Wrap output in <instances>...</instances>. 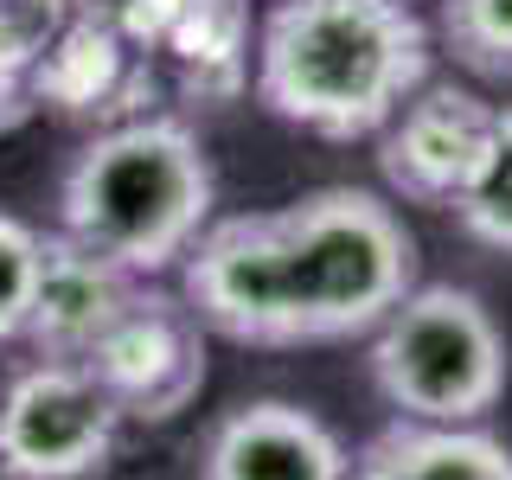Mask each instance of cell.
<instances>
[{
    "mask_svg": "<svg viewBox=\"0 0 512 480\" xmlns=\"http://www.w3.org/2000/svg\"><path fill=\"white\" fill-rule=\"evenodd\" d=\"M346 480H512V448L480 423H384Z\"/></svg>",
    "mask_w": 512,
    "mask_h": 480,
    "instance_id": "obj_11",
    "label": "cell"
},
{
    "mask_svg": "<svg viewBox=\"0 0 512 480\" xmlns=\"http://www.w3.org/2000/svg\"><path fill=\"white\" fill-rule=\"evenodd\" d=\"M212 160L180 116H128L84 141L58 186V231L122 263L135 282L180 269L192 237L212 224Z\"/></svg>",
    "mask_w": 512,
    "mask_h": 480,
    "instance_id": "obj_3",
    "label": "cell"
},
{
    "mask_svg": "<svg viewBox=\"0 0 512 480\" xmlns=\"http://www.w3.org/2000/svg\"><path fill=\"white\" fill-rule=\"evenodd\" d=\"M365 340H372L365 352L372 391L410 423H480L506 397V333L474 288H410Z\"/></svg>",
    "mask_w": 512,
    "mask_h": 480,
    "instance_id": "obj_4",
    "label": "cell"
},
{
    "mask_svg": "<svg viewBox=\"0 0 512 480\" xmlns=\"http://www.w3.org/2000/svg\"><path fill=\"white\" fill-rule=\"evenodd\" d=\"M26 84H20V77H7V71H0V128H13V122H20L26 116Z\"/></svg>",
    "mask_w": 512,
    "mask_h": 480,
    "instance_id": "obj_18",
    "label": "cell"
},
{
    "mask_svg": "<svg viewBox=\"0 0 512 480\" xmlns=\"http://www.w3.org/2000/svg\"><path fill=\"white\" fill-rule=\"evenodd\" d=\"M122 410L77 359H32L0 391V455L13 480H90L116 455Z\"/></svg>",
    "mask_w": 512,
    "mask_h": 480,
    "instance_id": "obj_5",
    "label": "cell"
},
{
    "mask_svg": "<svg viewBox=\"0 0 512 480\" xmlns=\"http://www.w3.org/2000/svg\"><path fill=\"white\" fill-rule=\"evenodd\" d=\"M493 116L500 103H487L468 84H436L410 90L397 103V116L378 128V173L404 205H436L455 212V199L468 192L480 154H487Z\"/></svg>",
    "mask_w": 512,
    "mask_h": 480,
    "instance_id": "obj_7",
    "label": "cell"
},
{
    "mask_svg": "<svg viewBox=\"0 0 512 480\" xmlns=\"http://www.w3.org/2000/svg\"><path fill=\"white\" fill-rule=\"evenodd\" d=\"M0 480H13V468H7V455H0Z\"/></svg>",
    "mask_w": 512,
    "mask_h": 480,
    "instance_id": "obj_19",
    "label": "cell"
},
{
    "mask_svg": "<svg viewBox=\"0 0 512 480\" xmlns=\"http://www.w3.org/2000/svg\"><path fill=\"white\" fill-rule=\"evenodd\" d=\"M39 244L26 218L0 212V346L26 333V308H32V276H39Z\"/></svg>",
    "mask_w": 512,
    "mask_h": 480,
    "instance_id": "obj_16",
    "label": "cell"
},
{
    "mask_svg": "<svg viewBox=\"0 0 512 480\" xmlns=\"http://www.w3.org/2000/svg\"><path fill=\"white\" fill-rule=\"evenodd\" d=\"M346 468L352 455L340 429L288 397H250L224 410L199 455V480H346Z\"/></svg>",
    "mask_w": 512,
    "mask_h": 480,
    "instance_id": "obj_9",
    "label": "cell"
},
{
    "mask_svg": "<svg viewBox=\"0 0 512 480\" xmlns=\"http://www.w3.org/2000/svg\"><path fill=\"white\" fill-rule=\"evenodd\" d=\"M429 26L410 0H276L256 26V103L320 141H365L429 84Z\"/></svg>",
    "mask_w": 512,
    "mask_h": 480,
    "instance_id": "obj_2",
    "label": "cell"
},
{
    "mask_svg": "<svg viewBox=\"0 0 512 480\" xmlns=\"http://www.w3.org/2000/svg\"><path fill=\"white\" fill-rule=\"evenodd\" d=\"M135 288L141 282L122 263H109V256L84 250L77 237L52 231L39 244V276H32V308H26L20 340H32L39 359H77L84 365V352L103 340V327L128 308Z\"/></svg>",
    "mask_w": 512,
    "mask_h": 480,
    "instance_id": "obj_10",
    "label": "cell"
},
{
    "mask_svg": "<svg viewBox=\"0 0 512 480\" xmlns=\"http://www.w3.org/2000/svg\"><path fill=\"white\" fill-rule=\"evenodd\" d=\"M160 96V64L141 58L128 39H116L103 20L71 13V26L45 45V58L26 71V103L77 122H128L148 116Z\"/></svg>",
    "mask_w": 512,
    "mask_h": 480,
    "instance_id": "obj_8",
    "label": "cell"
},
{
    "mask_svg": "<svg viewBox=\"0 0 512 480\" xmlns=\"http://www.w3.org/2000/svg\"><path fill=\"white\" fill-rule=\"evenodd\" d=\"M84 372L116 397L122 423H173L205 384V327L167 288L141 282L128 308L84 352Z\"/></svg>",
    "mask_w": 512,
    "mask_h": 480,
    "instance_id": "obj_6",
    "label": "cell"
},
{
    "mask_svg": "<svg viewBox=\"0 0 512 480\" xmlns=\"http://www.w3.org/2000/svg\"><path fill=\"white\" fill-rule=\"evenodd\" d=\"M416 288V237L365 186H320L276 212L212 218L180 256V301L237 346L365 340Z\"/></svg>",
    "mask_w": 512,
    "mask_h": 480,
    "instance_id": "obj_1",
    "label": "cell"
},
{
    "mask_svg": "<svg viewBox=\"0 0 512 480\" xmlns=\"http://www.w3.org/2000/svg\"><path fill=\"white\" fill-rule=\"evenodd\" d=\"M154 64L199 109L237 103L250 84V0H186Z\"/></svg>",
    "mask_w": 512,
    "mask_h": 480,
    "instance_id": "obj_12",
    "label": "cell"
},
{
    "mask_svg": "<svg viewBox=\"0 0 512 480\" xmlns=\"http://www.w3.org/2000/svg\"><path fill=\"white\" fill-rule=\"evenodd\" d=\"M71 13H77V0H0V71L26 84V71L71 26Z\"/></svg>",
    "mask_w": 512,
    "mask_h": 480,
    "instance_id": "obj_15",
    "label": "cell"
},
{
    "mask_svg": "<svg viewBox=\"0 0 512 480\" xmlns=\"http://www.w3.org/2000/svg\"><path fill=\"white\" fill-rule=\"evenodd\" d=\"M429 39L480 84H512V0H436Z\"/></svg>",
    "mask_w": 512,
    "mask_h": 480,
    "instance_id": "obj_13",
    "label": "cell"
},
{
    "mask_svg": "<svg viewBox=\"0 0 512 480\" xmlns=\"http://www.w3.org/2000/svg\"><path fill=\"white\" fill-rule=\"evenodd\" d=\"M455 218L474 244L512 256V109L493 116V135H487V154H480L468 192L455 199Z\"/></svg>",
    "mask_w": 512,
    "mask_h": 480,
    "instance_id": "obj_14",
    "label": "cell"
},
{
    "mask_svg": "<svg viewBox=\"0 0 512 480\" xmlns=\"http://www.w3.org/2000/svg\"><path fill=\"white\" fill-rule=\"evenodd\" d=\"M186 0H77V13H90V20H103L116 39H128L141 58L160 52V39L173 32Z\"/></svg>",
    "mask_w": 512,
    "mask_h": 480,
    "instance_id": "obj_17",
    "label": "cell"
}]
</instances>
